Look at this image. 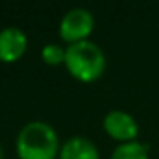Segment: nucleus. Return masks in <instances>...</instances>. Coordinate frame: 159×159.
<instances>
[{"instance_id":"0eeeda50","label":"nucleus","mask_w":159,"mask_h":159,"mask_svg":"<svg viewBox=\"0 0 159 159\" xmlns=\"http://www.w3.org/2000/svg\"><path fill=\"white\" fill-rule=\"evenodd\" d=\"M111 159H149L147 147L140 142H125L120 144L111 154Z\"/></svg>"},{"instance_id":"39448f33","label":"nucleus","mask_w":159,"mask_h":159,"mask_svg":"<svg viewBox=\"0 0 159 159\" xmlns=\"http://www.w3.org/2000/svg\"><path fill=\"white\" fill-rule=\"evenodd\" d=\"M28 38L16 26H9L0 31V62H16L26 53Z\"/></svg>"},{"instance_id":"20e7f679","label":"nucleus","mask_w":159,"mask_h":159,"mask_svg":"<svg viewBox=\"0 0 159 159\" xmlns=\"http://www.w3.org/2000/svg\"><path fill=\"white\" fill-rule=\"evenodd\" d=\"M103 128L111 139L121 142H134L139 135V125L130 113L123 110H111L104 115Z\"/></svg>"},{"instance_id":"f03ea898","label":"nucleus","mask_w":159,"mask_h":159,"mask_svg":"<svg viewBox=\"0 0 159 159\" xmlns=\"http://www.w3.org/2000/svg\"><path fill=\"white\" fill-rule=\"evenodd\" d=\"M65 67L70 75L80 82H93L99 79L106 67L104 53L96 43L84 41L69 45L65 50Z\"/></svg>"},{"instance_id":"1a4fd4ad","label":"nucleus","mask_w":159,"mask_h":159,"mask_svg":"<svg viewBox=\"0 0 159 159\" xmlns=\"http://www.w3.org/2000/svg\"><path fill=\"white\" fill-rule=\"evenodd\" d=\"M0 159H4V151H2V145H0Z\"/></svg>"},{"instance_id":"423d86ee","label":"nucleus","mask_w":159,"mask_h":159,"mask_svg":"<svg viewBox=\"0 0 159 159\" xmlns=\"http://www.w3.org/2000/svg\"><path fill=\"white\" fill-rule=\"evenodd\" d=\"M60 159H99V151L87 137L74 135L60 147Z\"/></svg>"},{"instance_id":"f257e3e1","label":"nucleus","mask_w":159,"mask_h":159,"mask_svg":"<svg viewBox=\"0 0 159 159\" xmlns=\"http://www.w3.org/2000/svg\"><path fill=\"white\" fill-rule=\"evenodd\" d=\"M16 151L19 159H55L60 152L58 135L46 121H29L19 132Z\"/></svg>"},{"instance_id":"7ed1b4c3","label":"nucleus","mask_w":159,"mask_h":159,"mask_svg":"<svg viewBox=\"0 0 159 159\" xmlns=\"http://www.w3.org/2000/svg\"><path fill=\"white\" fill-rule=\"evenodd\" d=\"M94 29V17L87 9L82 7H74L67 12L60 21L58 34L63 41L69 45L79 43L87 39V36Z\"/></svg>"},{"instance_id":"6e6552de","label":"nucleus","mask_w":159,"mask_h":159,"mask_svg":"<svg viewBox=\"0 0 159 159\" xmlns=\"http://www.w3.org/2000/svg\"><path fill=\"white\" fill-rule=\"evenodd\" d=\"M41 57L45 60V63H48V65H60L62 62H65V50L60 45L50 43V45L43 46Z\"/></svg>"}]
</instances>
